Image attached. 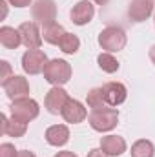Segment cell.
Wrapping results in <instances>:
<instances>
[{
	"label": "cell",
	"instance_id": "cell-1",
	"mask_svg": "<svg viewBox=\"0 0 155 157\" xmlns=\"http://www.w3.org/2000/svg\"><path fill=\"white\" fill-rule=\"evenodd\" d=\"M42 73H44L46 82H49L51 86H64L66 82H70L73 70H71V64L68 60L53 59V60H47Z\"/></svg>",
	"mask_w": 155,
	"mask_h": 157
},
{
	"label": "cell",
	"instance_id": "cell-2",
	"mask_svg": "<svg viewBox=\"0 0 155 157\" xmlns=\"http://www.w3.org/2000/svg\"><path fill=\"white\" fill-rule=\"evenodd\" d=\"M126 31L119 26H108L99 33V46L108 53H119L126 48Z\"/></svg>",
	"mask_w": 155,
	"mask_h": 157
},
{
	"label": "cell",
	"instance_id": "cell-3",
	"mask_svg": "<svg viewBox=\"0 0 155 157\" xmlns=\"http://www.w3.org/2000/svg\"><path fill=\"white\" fill-rule=\"evenodd\" d=\"M89 126L95 130V132H112L119 124V110L108 106V108H100V110H91L89 113Z\"/></svg>",
	"mask_w": 155,
	"mask_h": 157
},
{
	"label": "cell",
	"instance_id": "cell-4",
	"mask_svg": "<svg viewBox=\"0 0 155 157\" xmlns=\"http://www.w3.org/2000/svg\"><path fill=\"white\" fill-rule=\"evenodd\" d=\"M9 112H11V117L18 119V121H24V122H31L33 119L39 117L40 106L35 99L22 97V99H15L11 102Z\"/></svg>",
	"mask_w": 155,
	"mask_h": 157
},
{
	"label": "cell",
	"instance_id": "cell-5",
	"mask_svg": "<svg viewBox=\"0 0 155 157\" xmlns=\"http://www.w3.org/2000/svg\"><path fill=\"white\" fill-rule=\"evenodd\" d=\"M31 17L33 22L40 26H47L57 18V4L55 0H35L31 4Z\"/></svg>",
	"mask_w": 155,
	"mask_h": 157
},
{
	"label": "cell",
	"instance_id": "cell-6",
	"mask_svg": "<svg viewBox=\"0 0 155 157\" xmlns=\"http://www.w3.org/2000/svg\"><path fill=\"white\" fill-rule=\"evenodd\" d=\"M47 64V57L42 49H28L22 55V70L28 75H39Z\"/></svg>",
	"mask_w": 155,
	"mask_h": 157
},
{
	"label": "cell",
	"instance_id": "cell-7",
	"mask_svg": "<svg viewBox=\"0 0 155 157\" xmlns=\"http://www.w3.org/2000/svg\"><path fill=\"white\" fill-rule=\"evenodd\" d=\"M68 101H70L68 91H66L62 86H53V88L46 93L44 106H46V110H47L51 115H59V113H62V108L66 106Z\"/></svg>",
	"mask_w": 155,
	"mask_h": 157
},
{
	"label": "cell",
	"instance_id": "cell-8",
	"mask_svg": "<svg viewBox=\"0 0 155 157\" xmlns=\"http://www.w3.org/2000/svg\"><path fill=\"white\" fill-rule=\"evenodd\" d=\"M2 88L6 91V95L15 101V99H22L29 95V82L28 78L22 75H11L6 82H2Z\"/></svg>",
	"mask_w": 155,
	"mask_h": 157
},
{
	"label": "cell",
	"instance_id": "cell-9",
	"mask_svg": "<svg viewBox=\"0 0 155 157\" xmlns=\"http://www.w3.org/2000/svg\"><path fill=\"white\" fill-rule=\"evenodd\" d=\"M18 31H20V37H22V44L28 49H39L40 48L44 39H42V31L39 29L37 22H22Z\"/></svg>",
	"mask_w": 155,
	"mask_h": 157
},
{
	"label": "cell",
	"instance_id": "cell-10",
	"mask_svg": "<svg viewBox=\"0 0 155 157\" xmlns=\"http://www.w3.org/2000/svg\"><path fill=\"white\" fill-rule=\"evenodd\" d=\"M155 11L153 0H131L128 6V17L131 22H144Z\"/></svg>",
	"mask_w": 155,
	"mask_h": 157
},
{
	"label": "cell",
	"instance_id": "cell-11",
	"mask_svg": "<svg viewBox=\"0 0 155 157\" xmlns=\"http://www.w3.org/2000/svg\"><path fill=\"white\" fill-rule=\"evenodd\" d=\"M70 17H71V22H73L75 26H86V24H89V22L93 20V17H95V6H93L89 0H80L78 4L73 6Z\"/></svg>",
	"mask_w": 155,
	"mask_h": 157
},
{
	"label": "cell",
	"instance_id": "cell-12",
	"mask_svg": "<svg viewBox=\"0 0 155 157\" xmlns=\"http://www.w3.org/2000/svg\"><path fill=\"white\" fill-rule=\"evenodd\" d=\"M102 91H104V101L108 106L115 108V106H120L126 97H128V90L122 82H108L102 86Z\"/></svg>",
	"mask_w": 155,
	"mask_h": 157
},
{
	"label": "cell",
	"instance_id": "cell-13",
	"mask_svg": "<svg viewBox=\"0 0 155 157\" xmlns=\"http://www.w3.org/2000/svg\"><path fill=\"white\" fill-rule=\"evenodd\" d=\"M60 115H62V119L66 122H70V124H78V122H82L84 119L88 117V110L84 108V104L80 101L70 97V101L62 108V113Z\"/></svg>",
	"mask_w": 155,
	"mask_h": 157
},
{
	"label": "cell",
	"instance_id": "cell-14",
	"mask_svg": "<svg viewBox=\"0 0 155 157\" xmlns=\"http://www.w3.org/2000/svg\"><path fill=\"white\" fill-rule=\"evenodd\" d=\"M0 122H2V133H6V135H9V137H22V135H26V132H28V122H24V121H18V119L15 117H7L6 113H2L0 115Z\"/></svg>",
	"mask_w": 155,
	"mask_h": 157
},
{
	"label": "cell",
	"instance_id": "cell-15",
	"mask_svg": "<svg viewBox=\"0 0 155 157\" xmlns=\"http://www.w3.org/2000/svg\"><path fill=\"white\" fill-rule=\"evenodd\" d=\"M100 148L108 157H119L126 152V141L119 135H106L100 139Z\"/></svg>",
	"mask_w": 155,
	"mask_h": 157
},
{
	"label": "cell",
	"instance_id": "cell-16",
	"mask_svg": "<svg viewBox=\"0 0 155 157\" xmlns=\"http://www.w3.org/2000/svg\"><path fill=\"white\" fill-rule=\"evenodd\" d=\"M46 141L51 146H64L70 141V128L66 124H53L46 130Z\"/></svg>",
	"mask_w": 155,
	"mask_h": 157
},
{
	"label": "cell",
	"instance_id": "cell-17",
	"mask_svg": "<svg viewBox=\"0 0 155 157\" xmlns=\"http://www.w3.org/2000/svg\"><path fill=\"white\" fill-rule=\"evenodd\" d=\"M0 44L6 49H17L22 44L20 31L15 28H9V26H2L0 28Z\"/></svg>",
	"mask_w": 155,
	"mask_h": 157
},
{
	"label": "cell",
	"instance_id": "cell-18",
	"mask_svg": "<svg viewBox=\"0 0 155 157\" xmlns=\"http://www.w3.org/2000/svg\"><path fill=\"white\" fill-rule=\"evenodd\" d=\"M66 35V29L59 24V22H51L47 26H42V39L47 44L59 46V42L62 40V37Z\"/></svg>",
	"mask_w": 155,
	"mask_h": 157
},
{
	"label": "cell",
	"instance_id": "cell-19",
	"mask_svg": "<svg viewBox=\"0 0 155 157\" xmlns=\"http://www.w3.org/2000/svg\"><path fill=\"white\" fill-rule=\"evenodd\" d=\"M131 157H153L155 155V146L152 141L148 139H139L131 144Z\"/></svg>",
	"mask_w": 155,
	"mask_h": 157
},
{
	"label": "cell",
	"instance_id": "cell-20",
	"mask_svg": "<svg viewBox=\"0 0 155 157\" xmlns=\"http://www.w3.org/2000/svg\"><path fill=\"white\" fill-rule=\"evenodd\" d=\"M97 62H99V68L104 73H115V71H119V68H120V64H119V60L113 57V53H108V51L100 53L97 57Z\"/></svg>",
	"mask_w": 155,
	"mask_h": 157
},
{
	"label": "cell",
	"instance_id": "cell-21",
	"mask_svg": "<svg viewBox=\"0 0 155 157\" xmlns=\"http://www.w3.org/2000/svg\"><path fill=\"white\" fill-rule=\"evenodd\" d=\"M59 48H60L66 55H75L78 49H80V39H78L77 35L66 31V35H64L62 40L59 42Z\"/></svg>",
	"mask_w": 155,
	"mask_h": 157
},
{
	"label": "cell",
	"instance_id": "cell-22",
	"mask_svg": "<svg viewBox=\"0 0 155 157\" xmlns=\"http://www.w3.org/2000/svg\"><path fill=\"white\" fill-rule=\"evenodd\" d=\"M86 102L91 110H100V108H108L106 101H104V91H102V86L99 88H93L89 90L88 97H86Z\"/></svg>",
	"mask_w": 155,
	"mask_h": 157
},
{
	"label": "cell",
	"instance_id": "cell-23",
	"mask_svg": "<svg viewBox=\"0 0 155 157\" xmlns=\"http://www.w3.org/2000/svg\"><path fill=\"white\" fill-rule=\"evenodd\" d=\"M18 150H15V146L11 143H4L0 144V157H17Z\"/></svg>",
	"mask_w": 155,
	"mask_h": 157
},
{
	"label": "cell",
	"instance_id": "cell-24",
	"mask_svg": "<svg viewBox=\"0 0 155 157\" xmlns=\"http://www.w3.org/2000/svg\"><path fill=\"white\" fill-rule=\"evenodd\" d=\"M0 66H2V82H6L7 78H9V73H11V66H9V62L7 60H2L0 62Z\"/></svg>",
	"mask_w": 155,
	"mask_h": 157
},
{
	"label": "cell",
	"instance_id": "cell-25",
	"mask_svg": "<svg viewBox=\"0 0 155 157\" xmlns=\"http://www.w3.org/2000/svg\"><path fill=\"white\" fill-rule=\"evenodd\" d=\"M11 6H15V7H28V6H31V0H7Z\"/></svg>",
	"mask_w": 155,
	"mask_h": 157
},
{
	"label": "cell",
	"instance_id": "cell-26",
	"mask_svg": "<svg viewBox=\"0 0 155 157\" xmlns=\"http://www.w3.org/2000/svg\"><path fill=\"white\" fill-rule=\"evenodd\" d=\"M86 157H108V155L102 152V148H93V150L88 152V155Z\"/></svg>",
	"mask_w": 155,
	"mask_h": 157
},
{
	"label": "cell",
	"instance_id": "cell-27",
	"mask_svg": "<svg viewBox=\"0 0 155 157\" xmlns=\"http://www.w3.org/2000/svg\"><path fill=\"white\" fill-rule=\"evenodd\" d=\"M55 157H78V155L73 154V152H70V150H62V152H57Z\"/></svg>",
	"mask_w": 155,
	"mask_h": 157
},
{
	"label": "cell",
	"instance_id": "cell-28",
	"mask_svg": "<svg viewBox=\"0 0 155 157\" xmlns=\"http://www.w3.org/2000/svg\"><path fill=\"white\" fill-rule=\"evenodd\" d=\"M17 157H37V155H35L33 152H29V150H20Z\"/></svg>",
	"mask_w": 155,
	"mask_h": 157
},
{
	"label": "cell",
	"instance_id": "cell-29",
	"mask_svg": "<svg viewBox=\"0 0 155 157\" xmlns=\"http://www.w3.org/2000/svg\"><path fill=\"white\" fill-rule=\"evenodd\" d=\"M0 6H2V18H6V15H7V6H6V0H2V2H0Z\"/></svg>",
	"mask_w": 155,
	"mask_h": 157
},
{
	"label": "cell",
	"instance_id": "cell-30",
	"mask_svg": "<svg viewBox=\"0 0 155 157\" xmlns=\"http://www.w3.org/2000/svg\"><path fill=\"white\" fill-rule=\"evenodd\" d=\"M150 60H152V62L155 64V44L152 46V48H150Z\"/></svg>",
	"mask_w": 155,
	"mask_h": 157
},
{
	"label": "cell",
	"instance_id": "cell-31",
	"mask_svg": "<svg viewBox=\"0 0 155 157\" xmlns=\"http://www.w3.org/2000/svg\"><path fill=\"white\" fill-rule=\"evenodd\" d=\"M93 2H95V4H99V6H106L110 0H93Z\"/></svg>",
	"mask_w": 155,
	"mask_h": 157
},
{
	"label": "cell",
	"instance_id": "cell-32",
	"mask_svg": "<svg viewBox=\"0 0 155 157\" xmlns=\"http://www.w3.org/2000/svg\"><path fill=\"white\" fill-rule=\"evenodd\" d=\"M153 24H155V11H153Z\"/></svg>",
	"mask_w": 155,
	"mask_h": 157
}]
</instances>
